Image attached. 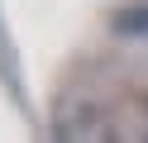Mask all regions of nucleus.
Listing matches in <instances>:
<instances>
[{
	"label": "nucleus",
	"instance_id": "nucleus-1",
	"mask_svg": "<svg viewBox=\"0 0 148 143\" xmlns=\"http://www.w3.org/2000/svg\"><path fill=\"white\" fill-rule=\"evenodd\" d=\"M110 29H115L119 38H148V10H119L115 19H110Z\"/></svg>",
	"mask_w": 148,
	"mask_h": 143
}]
</instances>
